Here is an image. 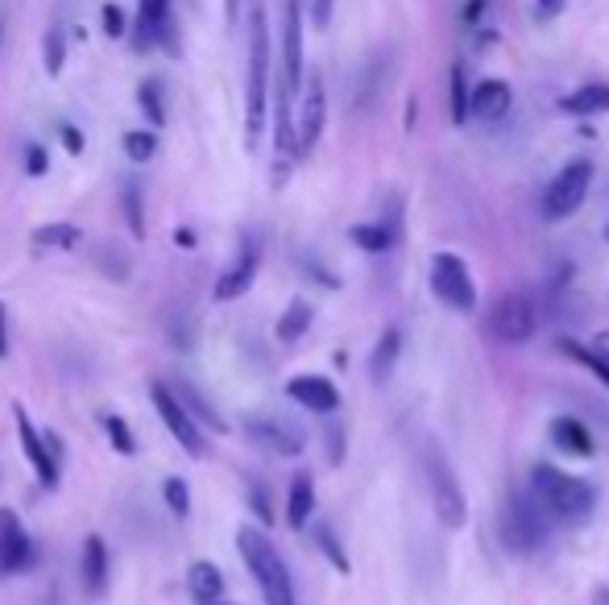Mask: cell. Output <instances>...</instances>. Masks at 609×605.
<instances>
[{
  "mask_svg": "<svg viewBox=\"0 0 609 605\" xmlns=\"http://www.w3.org/2000/svg\"><path fill=\"white\" fill-rule=\"evenodd\" d=\"M236 552H241V560H245V568H249V577L257 581V589H261L266 605H294L291 568H287V560L278 556V547L270 543L266 531L241 527V531H236Z\"/></svg>",
  "mask_w": 609,
  "mask_h": 605,
  "instance_id": "obj_1",
  "label": "cell"
},
{
  "mask_svg": "<svg viewBox=\"0 0 609 605\" xmlns=\"http://www.w3.org/2000/svg\"><path fill=\"white\" fill-rule=\"evenodd\" d=\"M270 63H273V46H270V25L261 4L253 9L249 22V84H245V137L249 146H257L261 129H266V108H270Z\"/></svg>",
  "mask_w": 609,
  "mask_h": 605,
  "instance_id": "obj_2",
  "label": "cell"
},
{
  "mask_svg": "<svg viewBox=\"0 0 609 605\" xmlns=\"http://www.w3.org/2000/svg\"><path fill=\"white\" fill-rule=\"evenodd\" d=\"M531 494L544 501V510L551 519H564V522H585L597 506V494L593 485L581 477H568L564 469L556 464H535L531 469Z\"/></svg>",
  "mask_w": 609,
  "mask_h": 605,
  "instance_id": "obj_3",
  "label": "cell"
},
{
  "mask_svg": "<svg viewBox=\"0 0 609 605\" xmlns=\"http://www.w3.org/2000/svg\"><path fill=\"white\" fill-rule=\"evenodd\" d=\"M149 402H154V411L162 415L167 423V432L179 439V448L191 452V457H208V444H204V423L191 415L187 407H183V398L174 395V386L170 382H149Z\"/></svg>",
  "mask_w": 609,
  "mask_h": 605,
  "instance_id": "obj_4",
  "label": "cell"
},
{
  "mask_svg": "<svg viewBox=\"0 0 609 605\" xmlns=\"http://www.w3.org/2000/svg\"><path fill=\"white\" fill-rule=\"evenodd\" d=\"M502 540L510 552L519 556H531L539 552L547 540V522H544V501L539 498H526V494H514L510 506L502 515Z\"/></svg>",
  "mask_w": 609,
  "mask_h": 605,
  "instance_id": "obj_5",
  "label": "cell"
},
{
  "mask_svg": "<svg viewBox=\"0 0 609 605\" xmlns=\"http://www.w3.org/2000/svg\"><path fill=\"white\" fill-rule=\"evenodd\" d=\"M535 332H539V303L531 294L519 291L494 303V312H489V336L498 344H526Z\"/></svg>",
  "mask_w": 609,
  "mask_h": 605,
  "instance_id": "obj_6",
  "label": "cell"
},
{
  "mask_svg": "<svg viewBox=\"0 0 609 605\" xmlns=\"http://www.w3.org/2000/svg\"><path fill=\"white\" fill-rule=\"evenodd\" d=\"M13 423H17V439H22V452L29 460V469L38 473V485H42L46 494L50 489H59V481H63V464H59V452L50 448V436L34 427V419L25 411L22 402H13Z\"/></svg>",
  "mask_w": 609,
  "mask_h": 605,
  "instance_id": "obj_7",
  "label": "cell"
},
{
  "mask_svg": "<svg viewBox=\"0 0 609 605\" xmlns=\"http://www.w3.org/2000/svg\"><path fill=\"white\" fill-rule=\"evenodd\" d=\"M431 291L440 303H448L452 312H473L477 307V287L473 274L456 253H436L431 257Z\"/></svg>",
  "mask_w": 609,
  "mask_h": 605,
  "instance_id": "obj_8",
  "label": "cell"
},
{
  "mask_svg": "<svg viewBox=\"0 0 609 605\" xmlns=\"http://www.w3.org/2000/svg\"><path fill=\"white\" fill-rule=\"evenodd\" d=\"M588 183H593V162L588 158H576V162H568L556 179H551V187L544 195V216L547 220H568L572 211H581L588 195Z\"/></svg>",
  "mask_w": 609,
  "mask_h": 605,
  "instance_id": "obj_9",
  "label": "cell"
},
{
  "mask_svg": "<svg viewBox=\"0 0 609 605\" xmlns=\"http://www.w3.org/2000/svg\"><path fill=\"white\" fill-rule=\"evenodd\" d=\"M324 125H328V92H324V80L312 75L307 87H303L299 112H294V149H299V158H307L316 149V142L324 137Z\"/></svg>",
  "mask_w": 609,
  "mask_h": 605,
  "instance_id": "obj_10",
  "label": "cell"
},
{
  "mask_svg": "<svg viewBox=\"0 0 609 605\" xmlns=\"http://www.w3.org/2000/svg\"><path fill=\"white\" fill-rule=\"evenodd\" d=\"M162 46L167 55H179V34L170 17V0H137V25H133V50Z\"/></svg>",
  "mask_w": 609,
  "mask_h": 605,
  "instance_id": "obj_11",
  "label": "cell"
},
{
  "mask_svg": "<svg viewBox=\"0 0 609 605\" xmlns=\"http://www.w3.org/2000/svg\"><path fill=\"white\" fill-rule=\"evenodd\" d=\"M257 270H261V245H257L253 237H241V245H236V253H232V262L220 270L216 287H211V299H216V303L241 299V294L253 287Z\"/></svg>",
  "mask_w": 609,
  "mask_h": 605,
  "instance_id": "obj_12",
  "label": "cell"
},
{
  "mask_svg": "<svg viewBox=\"0 0 609 605\" xmlns=\"http://www.w3.org/2000/svg\"><path fill=\"white\" fill-rule=\"evenodd\" d=\"M427 485H431V501H436L443 527H452V531L464 527V494L440 452H427Z\"/></svg>",
  "mask_w": 609,
  "mask_h": 605,
  "instance_id": "obj_13",
  "label": "cell"
},
{
  "mask_svg": "<svg viewBox=\"0 0 609 605\" xmlns=\"http://www.w3.org/2000/svg\"><path fill=\"white\" fill-rule=\"evenodd\" d=\"M34 560V543L25 535L13 506H0V572H22Z\"/></svg>",
  "mask_w": 609,
  "mask_h": 605,
  "instance_id": "obj_14",
  "label": "cell"
},
{
  "mask_svg": "<svg viewBox=\"0 0 609 605\" xmlns=\"http://www.w3.org/2000/svg\"><path fill=\"white\" fill-rule=\"evenodd\" d=\"M287 395L303 407V411H316V415H332L340 407V390L324 374H299L287 382Z\"/></svg>",
  "mask_w": 609,
  "mask_h": 605,
  "instance_id": "obj_15",
  "label": "cell"
},
{
  "mask_svg": "<svg viewBox=\"0 0 609 605\" xmlns=\"http://www.w3.org/2000/svg\"><path fill=\"white\" fill-rule=\"evenodd\" d=\"M245 432H249L261 448H270L278 457H299L303 452V436L287 427V423H278V419H245Z\"/></svg>",
  "mask_w": 609,
  "mask_h": 605,
  "instance_id": "obj_16",
  "label": "cell"
},
{
  "mask_svg": "<svg viewBox=\"0 0 609 605\" xmlns=\"http://www.w3.org/2000/svg\"><path fill=\"white\" fill-rule=\"evenodd\" d=\"M510 100H514V92L502 80H482V84L468 92V112L482 117V121H498V117L510 112Z\"/></svg>",
  "mask_w": 609,
  "mask_h": 605,
  "instance_id": "obj_17",
  "label": "cell"
},
{
  "mask_svg": "<svg viewBox=\"0 0 609 605\" xmlns=\"http://www.w3.org/2000/svg\"><path fill=\"white\" fill-rule=\"evenodd\" d=\"M80 577H84V589L92 597H100L108 589V543L100 535H87L84 540V556H80Z\"/></svg>",
  "mask_w": 609,
  "mask_h": 605,
  "instance_id": "obj_18",
  "label": "cell"
},
{
  "mask_svg": "<svg viewBox=\"0 0 609 605\" xmlns=\"http://www.w3.org/2000/svg\"><path fill=\"white\" fill-rule=\"evenodd\" d=\"M29 245L38 253H71L84 245V229L80 225H66V220H59V225H38V229L29 232Z\"/></svg>",
  "mask_w": 609,
  "mask_h": 605,
  "instance_id": "obj_19",
  "label": "cell"
},
{
  "mask_svg": "<svg viewBox=\"0 0 609 605\" xmlns=\"http://www.w3.org/2000/svg\"><path fill=\"white\" fill-rule=\"evenodd\" d=\"M316 515V481L312 473H294L291 477V494H287V522L291 531H303Z\"/></svg>",
  "mask_w": 609,
  "mask_h": 605,
  "instance_id": "obj_20",
  "label": "cell"
},
{
  "mask_svg": "<svg viewBox=\"0 0 609 605\" xmlns=\"http://www.w3.org/2000/svg\"><path fill=\"white\" fill-rule=\"evenodd\" d=\"M187 589H191V597H195V605L224 602V572L211 560H195L187 568Z\"/></svg>",
  "mask_w": 609,
  "mask_h": 605,
  "instance_id": "obj_21",
  "label": "cell"
},
{
  "mask_svg": "<svg viewBox=\"0 0 609 605\" xmlns=\"http://www.w3.org/2000/svg\"><path fill=\"white\" fill-rule=\"evenodd\" d=\"M551 444L560 452H572V457H593V436H588L585 423L572 415H560L551 423Z\"/></svg>",
  "mask_w": 609,
  "mask_h": 605,
  "instance_id": "obj_22",
  "label": "cell"
},
{
  "mask_svg": "<svg viewBox=\"0 0 609 605\" xmlns=\"http://www.w3.org/2000/svg\"><path fill=\"white\" fill-rule=\"evenodd\" d=\"M568 117H597V112H609V84H585L576 87L572 96L560 100Z\"/></svg>",
  "mask_w": 609,
  "mask_h": 605,
  "instance_id": "obj_23",
  "label": "cell"
},
{
  "mask_svg": "<svg viewBox=\"0 0 609 605\" xmlns=\"http://www.w3.org/2000/svg\"><path fill=\"white\" fill-rule=\"evenodd\" d=\"M312 319H316V307H312L307 299H291V307L282 312V319H278L273 336H278L282 344H294V340H303V336H307Z\"/></svg>",
  "mask_w": 609,
  "mask_h": 605,
  "instance_id": "obj_24",
  "label": "cell"
},
{
  "mask_svg": "<svg viewBox=\"0 0 609 605\" xmlns=\"http://www.w3.org/2000/svg\"><path fill=\"white\" fill-rule=\"evenodd\" d=\"M170 386H174V395L183 398V407H187L191 415L199 419V423H204V427H208V432H229V423H224V419H220V411H216V407H211L208 398L199 395V390H195V386H191V382H170Z\"/></svg>",
  "mask_w": 609,
  "mask_h": 605,
  "instance_id": "obj_25",
  "label": "cell"
},
{
  "mask_svg": "<svg viewBox=\"0 0 609 605\" xmlns=\"http://www.w3.org/2000/svg\"><path fill=\"white\" fill-rule=\"evenodd\" d=\"M121 208H125V229L133 241H146V195H142V183L129 179L125 191H121Z\"/></svg>",
  "mask_w": 609,
  "mask_h": 605,
  "instance_id": "obj_26",
  "label": "cell"
},
{
  "mask_svg": "<svg viewBox=\"0 0 609 605\" xmlns=\"http://www.w3.org/2000/svg\"><path fill=\"white\" fill-rule=\"evenodd\" d=\"M399 353H402V332L399 328H386V336L374 344V356H369V377L386 382L390 370H394V361H399Z\"/></svg>",
  "mask_w": 609,
  "mask_h": 605,
  "instance_id": "obj_27",
  "label": "cell"
},
{
  "mask_svg": "<svg viewBox=\"0 0 609 605\" xmlns=\"http://www.w3.org/2000/svg\"><path fill=\"white\" fill-rule=\"evenodd\" d=\"M121 146H125L129 162L146 167V162L158 158V133H154V129H129L125 137H121Z\"/></svg>",
  "mask_w": 609,
  "mask_h": 605,
  "instance_id": "obj_28",
  "label": "cell"
},
{
  "mask_svg": "<svg viewBox=\"0 0 609 605\" xmlns=\"http://www.w3.org/2000/svg\"><path fill=\"white\" fill-rule=\"evenodd\" d=\"M137 108H142V117L154 129L167 125V100H162V84L158 80H146V84L137 87Z\"/></svg>",
  "mask_w": 609,
  "mask_h": 605,
  "instance_id": "obj_29",
  "label": "cell"
},
{
  "mask_svg": "<svg viewBox=\"0 0 609 605\" xmlns=\"http://www.w3.org/2000/svg\"><path fill=\"white\" fill-rule=\"evenodd\" d=\"M349 241L361 245L365 253H386L394 245V229H386V225H353V229H349Z\"/></svg>",
  "mask_w": 609,
  "mask_h": 605,
  "instance_id": "obj_30",
  "label": "cell"
},
{
  "mask_svg": "<svg viewBox=\"0 0 609 605\" xmlns=\"http://www.w3.org/2000/svg\"><path fill=\"white\" fill-rule=\"evenodd\" d=\"M560 353L572 356V361H581L585 370H593V374H597V377H601V382L609 386V361H606L601 353H597L593 344H581V340H560Z\"/></svg>",
  "mask_w": 609,
  "mask_h": 605,
  "instance_id": "obj_31",
  "label": "cell"
},
{
  "mask_svg": "<svg viewBox=\"0 0 609 605\" xmlns=\"http://www.w3.org/2000/svg\"><path fill=\"white\" fill-rule=\"evenodd\" d=\"M96 262H100L105 278H112V282H129V274H133L129 253H121L117 245H100V250H96Z\"/></svg>",
  "mask_w": 609,
  "mask_h": 605,
  "instance_id": "obj_32",
  "label": "cell"
},
{
  "mask_svg": "<svg viewBox=\"0 0 609 605\" xmlns=\"http://www.w3.org/2000/svg\"><path fill=\"white\" fill-rule=\"evenodd\" d=\"M162 498H167V510L179 522L191 519V489H187V481H183V477H167V481H162Z\"/></svg>",
  "mask_w": 609,
  "mask_h": 605,
  "instance_id": "obj_33",
  "label": "cell"
},
{
  "mask_svg": "<svg viewBox=\"0 0 609 605\" xmlns=\"http://www.w3.org/2000/svg\"><path fill=\"white\" fill-rule=\"evenodd\" d=\"M105 432H108V444H112V452H121V457H133V452H137L133 427H129L121 415H108L105 419Z\"/></svg>",
  "mask_w": 609,
  "mask_h": 605,
  "instance_id": "obj_34",
  "label": "cell"
},
{
  "mask_svg": "<svg viewBox=\"0 0 609 605\" xmlns=\"http://www.w3.org/2000/svg\"><path fill=\"white\" fill-rule=\"evenodd\" d=\"M42 63H46V75H59L66 63V43H63V34L59 29H50L46 34V43H42Z\"/></svg>",
  "mask_w": 609,
  "mask_h": 605,
  "instance_id": "obj_35",
  "label": "cell"
},
{
  "mask_svg": "<svg viewBox=\"0 0 609 605\" xmlns=\"http://www.w3.org/2000/svg\"><path fill=\"white\" fill-rule=\"evenodd\" d=\"M316 543H319V552L332 560V568H340V572H349V556H344V547L337 543V535L328 531V527H316Z\"/></svg>",
  "mask_w": 609,
  "mask_h": 605,
  "instance_id": "obj_36",
  "label": "cell"
},
{
  "mask_svg": "<svg viewBox=\"0 0 609 605\" xmlns=\"http://www.w3.org/2000/svg\"><path fill=\"white\" fill-rule=\"evenodd\" d=\"M464 117H468V87H464L461 66H452V121L461 125Z\"/></svg>",
  "mask_w": 609,
  "mask_h": 605,
  "instance_id": "obj_37",
  "label": "cell"
},
{
  "mask_svg": "<svg viewBox=\"0 0 609 605\" xmlns=\"http://www.w3.org/2000/svg\"><path fill=\"white\" fill-rule=\"evenodd\" d=\"M249 506H253V515L261 519V527H270V522H273V506H270V489H266V485L249 481Z\"/></svg>",
  "mask_w": 609,
  "mask_h": 605,
  "instance_id": "obj_38",
  "label": "cell"
},
{
  "mask_svg": "<svg viewBox=\"0 0 609 605\" xmlns=\"http://www.w3.org/2000/svg\"><path fill=\"white\" fill-rule=\"evenodd\" d=\"M46 167H50V158H46V149L38 146V142H29V146H25V174H29V179H42Z\"/></svg>",
  "mask_w": 609,
  "mask_h": 605,
  "instance_id": "obj_39",
  "label": "cell"
},
{
  "mask_svg": "<svg viewBox=\"0 0 609 605\" xmlns=\"http://www.w3.org/2000/svg\"><path fill=\"white\" fill-rule=\"evenodd\" d=\"M105 34L108 38H125L129 34V25H125V13H121V4H105Z\"/></svg>",
  "mask_w": 609,
  "mask_h": 605,
  "instance_id": "obj_40",
  "label": "cell"
},
{
  "mask_svg": "<svg viewBox=\"0 0 609 605\" xmlns=\"http://www.w3.org/2000/svg\"><path fill=\"white\" fill-rule=\"evenodd\" d=\"M59 137H63V149L71 154V158L84 154V133H80L75 125H59Z\"/></svg>",
  "mask_w": 609,
  "mask_h": 605,
  "instance_id": "obj_41",
  "label": "cell"
},
{
  "mask_svg": "<svg viewBox=\"0 0 609 605\" xmlns=\"http://www.w3.org/2000/svg\"><path fill=\"white\" fill-rule=\"evenodd\" d=\"M332 9H337V0H312V25L328 29L332 25Z\"/></svg>",
  "mask_w": 609,
  "mask_h": 605,
  "instance_id": "obj_42",
  "label": "cell"
},
{
  "mask_svg": "<svg viewBox=\"0 0 609 605\" xmlns=\"http://www.w3.org/2000/svg\"><path fill=\"white\" fill-rule=\"evenodd\" d=\"M560 9H564V0H535V22H551V17H560Z\"/></svg>",
  "mask_w": 609,
  "mask_h": 605,
  "instance_id": "obj_43",
  "label": "cell"
},
{
  "mask_svg": "<svg viewBox=\"0 0 609 605\" xmlns=\"http://www.w3.org/2000/svg\"><path fill=\"white\" fill-rule=\"evenodd\" d=\"M0 361H9V307L0 303Z\"/></svg>",
  "mask_w": 609,
  "mask_h": 605,
  "instance_id": "obj_44",
  "label": "cell"
},
{
  "mask_svg": "<svg viewBox=\"0 0 609 605\" xmlns=\"http://www.w3.org/2000/svg\"><path fill=\"white\" fill-rule=\"evenodd\" d=\"M174 241H179V250H195V232L191 229H174Z\"/></svg>",
  "mask_w": 609,
  "mask_h": 605,
  "instance_id": "obj_45",
  "label": "cell"
},
{
  "mask_svg": "<svg viewBox=\"0 0 609 605\" xmlns=\"http://www.w3.org/2000/svg\"><path fill=\"white\" fill-rule=\"evenodd\" d=\"M593 349H597V353H601V356L609 361V332H597V336H593Z\"/></svg>",
  "mask_w": 609,
  "mask_h": 605,
  "instance_id": "obj_46",
  "label": "cell"
},
{
  "mask_svg": "<svg viewBox=\"0 0 609 605\" xmlns=\"http://www.w3.org/2000/svg\"><path fill=\"white\" fill-rule=\"evenodd\" d=\"M482 9H485L482 0H473V4H468V9H464V22L473 25V22H477V17H482Z\"/></svg>",
  "mask_w": 609,
  "mask_h": 605,
  "instance_id": "obj_47",
  "label": "cell"
},
{
  "mask_svg": "<svg viewBox=\"0 0 609 605\" xmlns=\"http://www.w3.org/2000/svg\"><path fill=\"white\" fill-rule=\"evenodd\" d=\"M597 605H609V589H597Z\"/></svg>",
  "mask_w": 609,
  "mask_h": 605,
  "instance_id": "obj_48",
  "label": "cell"
},
{
  "mask_svg": "<svg viewBox=\"0 0 609 605\" xmlns=\"http://www.w3.org/2000/svg\"><path fill=\"white\" fill-rule=\"evenodd\" d=\"M211 605H232V602H211Z\"/></svg>",
  "mask_w": 609,
  "mask_h": 605,
  "instance_id": "obj_49",
  "label": "cell"
}]
</instances>
